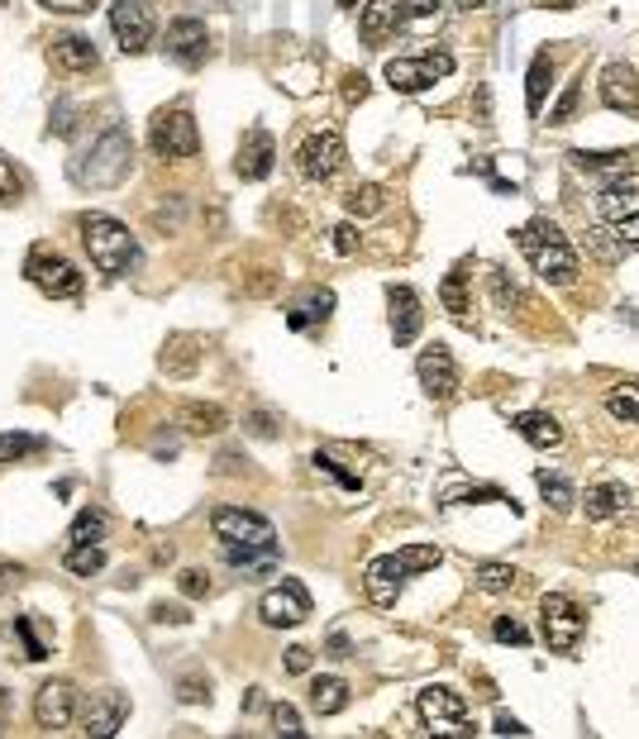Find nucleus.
Instances as JSON below:
<instances>
[{"label":"nucleus","mask_w":639,"mask_h":739,"mask_svg":"<svg viewBox=\"0 0 639 739\" xmlns=\"http://www.w3.org/2000/svg\"><path fill=\"white\" fill-rule=\"evenodd\" d=\"M210 530H215V540H220L225 563H235V568L253 573V577L278 568V530H272V520H263L258 511L220 506V511L210 515Z\"/></svg>","instance_id":"obj_1"},{"label":"nucleus","mask_w":639,"mask_h":739,"mask_svg":"<svg viewBox=\"0 0 639 739\" xmlns=\"http://www.w3.org/2000/svg\"><path fill=\"white\" fill-rule=\"evenodd\" d=\"M440 548L434 544H405L397 548V554H382V558H372L368 563V573H362V587H368V601L372 606H397L401 597V587L411 583L415 573H430V568H440Z\"/></svg>","instance_id":"obj_2"},{"label":"nucleus","mask_w":639,"mask_h":739,"mask_svg":"<svg viewBox=\"0 0 639 739\" xmlns=\"http://www.w3.org/2000/svg\"><path fill=\"white\" fill-rule=\"evenodd\" d=\"M516 243H520V253L530 258V268L540 272L544 282H554V286H568L573 278H577V253H573V243H568V235L554 225V220H530L526 229L516 235Z\"/></svg>","instance_id":"obj_3"},{"label":"nucleus","mask_w":639,"mask_h":739,"mask_svg":"<svg viewBox=\"0 0 639 739\" xmlns=\"http://www.w3.org/2000/svg\"><path fill=\"white\" fill-rule=\"evenodd\" d=\"M82 243L106 278H124V272L139 268L134 235H129L120 220H110V215H82Z\"/></svg>","instance_id":"obj_4"},{"label":"nucleus","mask_w":639,"mask_h":739,"mask_svg":"<svg viewBox=\"0 0 639 739\" xmlns=\"http://www.w3.org/2000/svg\"><path fill=\"white\" fill-rule=\"evenodd\" d=\"M129 177V134L110 124L106 134L91 143V153L72 163V182L77 186H120Z\"/></svg>","instance_id":"obj_5"},{"label":"nucleus","mask_w":639,"mask_h":739,"mask_svg":"<svg viewBox=\"0 0 639 739\" xmlns=\"http://www.w3.org/2000/svg\"><path fill=\"white\" fill-rule=\"evenodd\" d=\"M540 630H544V644L554 649V654H573L587 634V616L573 597L549 591V597H540Z\"/></svg>","instance_id":"obj_6"},{"label":"nucleus","mask_w":639,"mask_h":739,"mask_svg":"<svg viewBox=\"0 0 639 739\" xmlns=\"http://www.w3.org/2000/svg\"><path fill=\"white\" fill-rule=\"evenodd\" d=\"M448 72H454V53L430 48V53H420V57H391V63H387V81L397 86V91L415 96V91H430L434 81H444Z\"/></svg>","instance_id":"obj_7"},{"label":"nucleus","mask_w":639,"mask_h":739,"mask_svg":"<svg viewBox=\"0 0 639 739\" xmlns=\"http://www.w3.org/2000/svg\"><path fill=\"white\" fill-rule=\"evenodd\" d=\"M24 278L34 282L43 296H53V301H72V296H82V272L72 268L57 249H34V253H29Z\"/></svg>","instance_id":"obj_8"},{"label":"nucleus","mask_w":639,"mask_h":739,"mask_svg":"<svg viewBox=\"0 0 639 739\" xmlns=\"http://www.w3.org/2000/svg\"><path fill=\"white\" fill-rule=\"evenodd\" d=\"M420 706V716H425V726L434 735H454V739H468L477 726H473V716H468V702L458 697V692H448V687H425L415 697Z\"/></svg>","instance_id":"obj_9"},{"label":"nucleus","mask_w":639,"mask_h":739,"mask_svg":"<svg viewBox=\"0 0 639 739\" xmlns=\"http://www.w3.org/2000/svg\"><path fill=\"white\" fill-rule=\"evenodd\" d=\"M149 143L158 157H196L201 153V134H196V120L192 110H158L153 124H149Z\"/></svg>","instance_id":"obj_10"},{"label":"nucleus","mask_w":639,"mask_h":739,"mask_svg":"<svg viewBox=\"0 0 639 739\" xmlns=\"http://www.w3.org/2000/svg\"><path fill=\"white\" fill-rule=\"evenodd\" d=\"M258 616H263V626H272V630H292V626H301V620L311 616V591L301 587L296 577H282L278 587L263 591Z\"/></svg>","instance_id":"obj_11"},{"label":"nucleus","mask_w":639,"mask_h":739,"mask_svg":"<svg viewBox=\"0 0 639 739\" xmlns=\"http://www.w3.org/2000/svg\"><path fill=\"white\" fill-rule=\"evenodd\" d=\"M344 157H348V149H344L339 129H320V134H311L296 149V167H301V177H306V182H329L334 172L344 167Z\"/></svg>","instance_id":"obj_12"},{"label":"nucleus","mask_w":639,"mask_h":739,"mask_svg":"<svg viewBox=\"0 0 639 739\" xmlns=\"http://www.w3.org/2000/svg\"><path fill=\"white\" fill-rule=\"evenodd\" d=\"M110 29L120 39L124 53H143L153 43V14L139 6V0H115L110 6Z\"/></svg>","instance_id":"obj_13"},{"label":"nucleus","mask_w":639,"mask_h":739,"mask_svg":"<svg viewBox=\"0 0 639 739\" xmlns=\"http://www.w3.org/2000/svg\"><path fill=\"white\" fill-rule=\"evenodd\" d=\"M72 716H77V687L63 683V677H53V683L39 687L34 697V720L43 730H67Z\"/></svg>","instance_id":"obj_14"},{"label":"nucleus","mask_w":639,"mask_h":739,"mask_svg":"<svg viewBox=\"0 0 639 739\" xmlns=\"http://www.w3.org/2000/svg\"><path fill=\"white\" fill-rule=\"evenodd\" d=\"M129 720V697L124 692H91V702H86V716H82V726L86 735H96V739H110V735H120V726Z\"/></svg>","instance_id":"obj_15"},{"label":"nucleus","mask_w":639,"mask_h":739,"mask_svg":"<svg viewBox=\"0 0 639 739\" xmlns=\"http://www.w3.org/2000/svg\"><path fill=\"white\" fill-rule=\"evenodd\" d=\"M415 372H420V387H425L434 401H448L458 391V363H454V354H448L444 344H434V349L420 354Z\"/></svg>","instance_id":"obj_16"},{"label":"nucleus","mask_w":639,"mask_h":739,"mask_svg":"<svg viewBox=\"0 0 639 739\" xmlns=\"http://www.w3.org/2000/svg\"><path fill=\"white\" fill-rule=\"evenodd\" d=\"M272 163H278V139L268 134V129H249L243 134V143H239V177L243 182H263L268 172H272Z\"/></svg>","instance_id":"obj_17"},{"label":"nucleus","mask_w":639,"mask_h":739,"mask_svg":"<svg viewBox=\"0 0 639 739\" xmlns=\"http://www.w3.org/2000/svg\"><path fill=\"white\" fill-rule=\"evenodd\" d=\"M387 306H391V339L401 344H415L420 325H425V311H420V296L411 292V286H391L387 292Z\"/></svg>","instance_id":"obj_18"},{"label":"nucleus","mask_w":639,"mask_h":739,"mask_svg":"<svg viewBox=\"0 0 639 739\" xmlns=\"http://www.w3.org/2000/svg\"><path fill=\"white\" fill-rule=\"evenodd\" d=\"M206 43H210L206 39V24L192 20V14L167 29V53L177 57L182 67H201V63H206Z\"/></svg>","instance_id":"obj_19"},{"label":"nucleus","mask_w":639,"mask_h":739,"mask_svg":"<svg viewBox=\"0 0 639 739\" xmlns=\"http://www.w3.org/2000/svg\"><path fill=\"white\" fill-rule=\"evenodd\" d=\"M602 100L611 110H626V115H635L639 110V77H635V67H626V63H611L602 72Z\"/></svg>","instance_id":"obj_20"},{"label":"nucleus","mask_w":639,"mask_h":739,"mask_svg":"<svg viewBox=\"0 0 639 739\" xmlns=\"http://www.w3.org/2000/svg\"><path fill=\"white\" fill-rule=\"evenodd\" d=\"M597 210L606 215V220H626V215H635L639 210V177H630V172H616V177L602 186Z\"/></svg>","instance_id":"obj_21"},{"label":"nucleus","mask_w":639,"mask_h":739,"mask_svg":"<svg viewBox=\"0 0 639 739\" xmlns=\"http://www.w3.org/2000/svg\"><path fill=\"white\" fill-rule=\"evenodd\" d=\"M401 20H405L401 0H368V6H362V20H358V34L368 43H382Z\"/></svg>","instance_id":"obj_22"},{"label":"nucleus","mask_w":639,"mask_h":739,"mask_svg":"<svg viewBox=\"0 0 639 739\" xmlns=\"http://www.w3.org/2000/svg\"><path fill=\"white\" fill-rule=\"evenodd\" d=\"M53 63L63 72H96L100 53H96V43L86 34H63V39H53Z\"/></svg>","instance_id":"obj_23"},{"label":"nucleus","mask_w":639,"mask_h":739,"mask_svg":"<svg viewBox=\"0 0 639 739\" xmlns=\"http://www.w3.org/2000/svg\"><path fill=\"white\" fill-rule=\"evenodd\" d=\"M511 425H516L520 439L534 444V448H559V444H563V425H559V420L549 415V411H520Z\"/></svg>","instance_id":"obj_24"},{"label":"nucleus","mask_w":639,"mask_h":739,"mask_svg":"<svg viewBox=\"0 0 639 739\" xmlns=\"http://www.w3.org/2000/svg\"><path fill=\"white\" fill-rule=\"evenodd\" d=\"M587 520H611V515H626L630 511V487L626 482H597L587 487Z\"/></svg>","instance_id":"obj_25"},{"label":"nucleus","mask_w":639,"mask_h":739,"mask_svg":"<svg viewBox=\"0 0 639 739\" xmlns=\"http://www.w3.org/2000/svg\"><path fill=\"white\" fill-rule=\"evenodd\" d=\"M110 534V515L100 511V506H86V511H77V520H72L67 530V548L72 544H106Z\"/></svg>","instance_id":"obj_26"},{"label":"nucleus","mask_w":639,"mask_h":739,"mask_svg":"<svg viewBox=\"0 0 639 739\" xmlns=\"http://www.w3.org/2000/svg\"><path fill=\"white\" fill-rule=\"evenodd\" d=\"M334 311V292H311L306 301H296L292 311H286V325L292 329H311V325H325Z\"/></svg>","instance_id":"obj_27"},{"label":"nucleus","mask_w":639,"mask_h":739,"mask_svg":"<svg viewBox=\"0 0 639 739\" xmlns=\"http://www.w3.org/2000/svg\"><path fill=\"white\" fill-rule=\"evenodd\" d=\"M549 86H554V53H540V57L530 63V81H526V106H530V115L544 110Z\"/></svg>","instance_id":"obj_28"},{"label":"nucleus","mask_w":639,"mask_h":739,"mask_svg":"<svg viewBox=\"0 0 639 739\" xmlns=\"http://www.w3.org/2000/svg\"><path fill=\"white\" fill-rule=\"evenodd\" d=\"M311 706L320 716H339L348 706V683H344V677H315V683H311Z\"/></svg>","instance_id":"obj_29"},{"label":"nucleus","mask_w":639,"mask_h":739,"mask_svg":"<svg viewBox=\"0 0 639 739\" xmlns=\"http://www.w3.org/2000/svg\"><path fill=\"white\" fill-rule=\"evenodd\" d=\"M606 411H611L616 420H626V425H639V377L616 382L611 391H606Z\"/></svg>","instance_id":"obj_30"},{"label":"nucleus","mask_w":639,"mask_h":739,"mask_svg":"<svg viewBox=\"0 0 639 739\" xmlns=\"http://www.w3.org/2000/svg\"><path fill=\"white\" fill-rule=\"evenodd\" d=\"M534 487L544 491V501L554 506V511H573V501H577V491H573V482L563 472H549V468H540L534 472Z\"/></svg>","instance_id":"obj_31"},{"label":"nucleus","mask_w":639,"mask_h":739,"mask_svg":"<svg viewBox=\"0 0 639 739\" xmlns=\"http://www.w3.org/2000/svg\"><path fill=\"white\" fill-rule=\"evenodd\" d=\"M182 425H186V434L206 439V434H220L229 420H225L220 405H186V411H182Z\"/></svg>","instance_id":"obj_32"},{"label":"nucleus","mask_w":639,"mask_h":739,"mask_svg":"<svg viewBox=\"0 0 639 739\" xmlns=\"http://www.w3.org/2000/svg\"><path fill=\"white\" fill-rule=\"evenodd\" d=\"M473 583L483 587L487 597H501V591H511V587L520 583V573H516V568H506V563H477Z\"/></svg>","instance_id":"obj_33"},{"label":"nucleus","mask_w":639,"mask_h":739,"mask_svg":"<svg viewBox=\"0 0 639 739\" xmlns=\"http://www.w3.org/2000/svg\"><path fill=\"white\" fill-rule=\"evenodd\" d=\"M43 454V439L39 434H0V468H10V463H24Z\"/></svg>","instance_id":"obj_34"},{"label":"nucleus","mask_w":639,"mask_h":739,"mask_svg":"<svg viewBox=\"0 0 639 739\" xmlns=\"http://www.w3.org/2000/svg\"><path fill=\"white\" fill-rule=\"evenodd\" d=\"M377 210H387V192H382L377 182H362V186H354V192H348V215L368 220V215H377Z\"/></svg>","instance_id":"obj_35"},{"label":"nucleus","mask_w":639,"mask_h":739,"mask_svg":"<svg viewBox=\"0 0 639 739\" xmlns=\"http://www.w3.org/2000/svg\"><path fill=\"white\" fill-rule=\"evenodd\" d=\"M63 563H67V573H77V577H91V573H100V568H106V548H100V544H72Z\"/></svg>","instance_id":"obj_36"},{"label":"nucleus","mask_w":639,"mask_h":739,"mask_svg":"<svg viewBox=\"0 0 639 739\" xmlns=\"http://www.w3.org/2000/svg\"><path fill=\"white\" fill-rule=\"evenodd\" d=\"M440 296H444V311L463 320V315H468V272H463V268L448 272L444 286H440Z\"/></svg>","instance_id":"obj_37"},{"label":"nucleus","mask_w":639,"mask_h":739,"mask_svg":"<svg viewBox=\"0 0 639 739\" xmlns=\"http://www.w3.org/2000/svg\"><path fill=\"white\" fill-rule=\"evenodd\" d=\"M573 163L583 167V172H606V167H611V172H626L630 157H626V153H573Z\"/></svg>","instance_id":"obj_38"},{"label":"nucleus","mask_w":639,"mask_h":739,"mask_svg":"<svg viewBox=\"0 0 639 739\" xmlns=\"http://www.w3.org/2000/svg\"><path fill=\"white\" fill-rule=\"evenodd\" d=\"M10 630H14V634H20V640H24V649H29L24 659H34V663H43V659H48V644H43L39 634H34V626H29V616H20V620H14Z\"/></svg>","instance_id":"obj_39"},{"label":"nucleus","mask_w":639,"mask_h":739,"mask_svg":"<svg viewBox=\"0 0 639 739\" xmlns=\"http://www.w3.org/2000/svg\"><path fill=\"white\" fill-rule=\"evenodd\" d=\"M315 463V472H329L339 487H348V491H358V472H348V468H339V458H329V454H315L311 458Z\"/></svg>","instance_id":"obj_40"},{"label":"nucleus","mask_w":639,"mask_h":739,"mask_svg":"<svg viewBox=\"0 0 639 739\" xmlns=\"http://www.w3.org/2000/svg\"><path fill=\"white\" fill-rule=\"evenodd\" d=\"M491 634H497L501 644H530V630L520 626L516 616H497V626H491Z\"/></svg>","instance_id":"obj_41"},{"label":"nucleus","mask_w":639,"mask_h":739,"mask_svg":"<svg viewBox=\"0 0 639 739\" xmlns=\"http://www.w3.org/2000/svg\"><path fill=\"white\" fill-rule=\"evenodd\" d=\"M272 726H278V735H306V730H301V716H296V706H286V702H278V706H272Z\"/></svg>","instance_id":"obj_42"},{"label":"nucleus","mask_w":639,"mask_h":739,"mask_svg":"<svg viewBox=\"0 0 639 739\" xmlns=\"http://www.w3.org/2000/svg\"><path fill=\"white\" fill-rule=\"evenodd\" d=\"M577 96H583V86H568V91H563V100H559V106L554 110H549V124H568L573 120V110H577Z\"/></svg>","instance_id":"obj_43"},{"label":"nucleus","mask_w":639,"mask_h":739,"mask_svg":"<svg viewBox=\"0 0 639 739\" xmlns=\"http://www.w3.org/2000/svg\"><path fill=\"white\" fill-rule=\"evenodd\" d=\"M182 591H186V597H206V591H210V577L201 573V568H186V573H182Z\"/></svg>","instance_id":"obj_44"},{"label":"nucleus","mask_w":639,"mask_h":739,"mask_svg":"<svg viewBox=\"0 0 639 739\" xmlns=\"http://www.w3.org/2000/svg\"><path fill=\"white\" fill-rule=\"evenodd\" d=\"M20 196V177H14V167L6 163V157H0V206H6V200H14Z\"/></svg>","instance_id":"obj_45"},{"label":"nucleus","mask_w":639,"mask_h":739,"mask_svg":"<svg viewBox=\"0 0 639 739\" xmlns=\"http://www.w3.org/2000/svg\"><path fill=\"white\" fill-rule=\"evenodd\" d=\"M616 239L626 243V249H639V210L626 215V220H616Z\"/></svg>","instance_id":"obj_46"},{"label":"nucleus","mask_w":639,"mask_h":739,"mask_svg":"<svg viewBox=\"0 0 639 739\" xmlns=\"http://www.w3.org/2000/svg\"><path fill=\"white\" fill-rule=\"evenodd\" d=\"M362 96H368V77H362V72H348V77H344V100L354 106V100H362Z\"/></svg>","instance_id":"obj_47"},{"label":"nucleus","mask_w":639,"mask_h":739,"mask_svg":"<svg viewBox=\"0 0 639 739\" xmlns=\"http://www.w3.org/2000/svg\"><path fill=\"white\" fill-rule=\"evenodd\" d=\"M286 673H311V649H301V644H292L286 649Z\"/></svg>","instance_id":"obj_48"},{"label":"nucleus","mask_w":639,"mask_h":739,"mask_svg":"<svg viewBox=\"0 0 639 739\" xmlns=\"http://www.w3.org/2000/svg\"><path fill=\"white\" fill-rule=\"evenodd\" d=\"M182 702H210V687L201 683V677H182V692H177Z\"/></svg>","instance_id":"obj_49"},{"label":"nucleus","mask_w":639,"mask_h":739,"mask_svg":"<svg viewBox=\"0 0 639 739\" xmlns=\"http://www.w3.org/2000/svg\"><path fill=\"white\" fill-rule=\"evenodd\" d=\"M153 620H158V626H167V620H172V626H186L192 616H186L182 606H153Z\"/></svg>","instance_id":"obj_50"},{"label":"nucleus","mask_w":639,"mask_h":739,"mask_svg":"<svg viewBox=\"0 0 639 739\" xmlns=\"http://www.w3.org/2000/svg\"><path fill=\"white\" fill-rule=\"evenodd\" d=\"M39 6H48V10H63V14H82V10H91L96 0H39Z\"/></svg>","instance_id":"obj_51"},{"label":"nucleus","mask_w":639,"mask_h":739,"mask_svg":"<svg viewBox=\"0 0 639 739\" xmlns=\"http://www.w3.org/2000/svg\"><path fill=\"white\" fill-rule=\"evenodd\" d=\"M334 249H339V253H354V249H358L354 225H339V229H334Z\"/></svg>","instance_id":"obj_52"},{"label":"nucleus","mask_w":639,"mask_h":739,"mask_svg":"<svg viewBox=\"0 0 639 739\" xmlns=\"http://www.w3.org/2000/svg\"><path fill=\"white\" fill-rule=\"evenodd\" d=\"M10 583H24V563H0V591Z\"/></svg>","instance_id":"obj_53"},{"label":"nucleus","mask_w":639,"mask_h":739,"mask_svg":"<svg viewBox=\"0 0 639 739\" xmlns=\"http://www.w3.org/2000/svg\"><path fill=\"white\" fill-rule=\"evenodd\" d=\"M249 430L258 434V439H272V434H278V425H272V415H263V411H258V415L249 420Z\"/></svg>","instance_id":"obj_54"},{"label":"nucleus","mask_w":639,"mask_h":739,"mask_svg":"<svg viewBox=\"0 0 639 739\" xmlns=\"http://www.w3.org/2000/svg\"><path fill=\"white\" fill-rule=\"evenodd\" d=\"M497 735H530V730L520 726L516 716H506V711H501V716H497Z\"/></svg>","instance_id":"obj_55"},{"label":"nucleus","mask_w":639,"mask_h":739,"mask_svg":"<svg viewBox=\"0 0 639 739\" xmlns=\"http://www.w3.org/2000/svg\"><path fill=\"white\" fill-rule=\"evenodd\" d=\"M401 6H405V14H434L440 0H401Z\"/></svg>","instance_id":"obj_56"},{"label":"nucleus","mask_w":639,"mask_h":739,"mask_svg":"<svg viewBox=\"0 0 639 739\" xmlns=\"http://www.w3.org/2000/svg\"><path fill=\"white\" fill-rule=\"evenodd\" d=\"M329 659H348V640H344V634H329Z\"/></svg>","instance_id":"obj_57"},{"label":"nucleus","mask_w":639,"mask_h":739,"mask_svg":"<svg viewBox=\"0 0 639 739\" xmlns=\"http://www.w3.org/2000/svg\"><path fill=\"white\" fill-rule=\"evenodd\" d=\"M534 6H544V10H573L577 0H534Z\"/></svg>","instance_id":"obj_58"},{"label":"nucleus","mask_w":639,"mask_h":739,"mask_svg":"<svg viewBox=\"0 0 639 739\" xmlns=\"http://www.w3.org/2000/svg\"><path fill=\"white\" fill-rule=\"evenodd\" d=\"M6 716H10V692L0 687V730H6Z\"/></svg>","instance_id":"obj_59"},{"label":"nucleus","mask_w":639,"mask_h":739,"mask_svg":"<svg viewBox=\"0 0 639 739\" xmlns=\"http://www.w3.org/2000/svg\"><path fill=\"white\" fill-rule=\"evenodd\" d=\"M458 10H483V6H491V0H454Z\"/></svg>","instance_id":"obj_60"},{"label":"nucleus","mask_w":639,"mask_h":739,"mask_svg":"<svg viewBox=\"0 0 639 739\" xmlns=\"http://www.w3.org/2000/svg\"><path fill=\"white\" fill-rule=\"evenodd\" d=\"M339 6H344V10H354V0H339Z\"/></svg>","instance_id":"obj_61"},{"label":"nucleus","mask_w":639,"mask_h":739,"mask_svg":"<svg viewBox=\"0 0 639 739\" xmlns=\"http://www.w3.org/2000/svg\"><path fill=\"white\" fill-rule=\"evenodd\" d=\"M635 577H639V563H635Z\"/></svg>","instance_id":"obj_62"}]
</instances>
